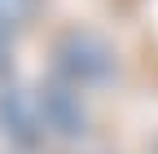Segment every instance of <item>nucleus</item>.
I'll use <instances>...</instances> for the list:
<instances>
[{
  "label": "nucleus",
  "instance_id": "f257e3e1",
  "mask_svg": "<svg viewBox=\"0 0 158 154\" xmlns=\"http://www.w3.org/2000/svg\"><path fill=\"white\" fill-rule=\"evenodd\" d=\"M53 75L62 84L88 92V88H106L118 75V57L110 49L106 35H97L88 27H70L53 40Z\"/></svg>",
  "mask_w": 158,
  "mask_h": 154
},
{
  "label": "nucleus",
  "instance_id": "f03ea898",
  "mask_svg": "<svg viewBox=\"0 0 158 154\" xmlns=\"http://www.w3.org/2000/svg\"><path fill=\"white\" fill-rule=\"evenodd\" d=\"M31 92H35V106H40V119H44V132H48V137H57V141L88 137L92 114H88L84 97H79V88H70L62 79H48V84H40Z\"/></svg>",
  "mask_w": 158,
  "mask_h": 154
},
{
  "label": "nucleus",
  "instance_id": "7ed1b4c3",
  "mask_svg": "<svg viewBox=\"0 0 158 154\" xmlns=\"http://www.w3.org/2000/svg\"><path fill=\"white\" fill-rule=\"evenodd\" d=\"M0 132L13 150H40L44 145V119H40V106H35V92L31 88H18V84H5L0 88Z\"/></svg>",
  "mask_w": 158,
  "mask_h": 154
},
{
  "label": "nucleus",
  "instance_id": "20e7f679",
  "mask_svg": "<svg viewBox=\"0 0 158 154\" xmlns=\"http://www.w3.org/2000/svg\"><path fill=\"white\" fill-rule=\"evenodd\" d=\"M13 66V18L0 9V75H9Z\"/></svg>",
  "mask_w": 158,
  "mask_h": 154
},
{
  "label": "nucleus",
  "instance_id": "39448f33",
  "mask_svg": "<svg viewBox=\"0 0 158 154\" xmlns=\"http://www.w3.org/2000/svg\"><path fill=\"white\" fill-rule=\"evenodd\" d=\"M0 9H5V13L13 18V27H22L27 18L40 9V0H0Z\"/></svg>",
  "mask_w": 158,
  "mask_h": 154
}]
</instances>
